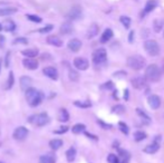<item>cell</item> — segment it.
Here are the masks:
<instances>
[{"label":"cell","mask_w":164,"mask_h":163,"mask_svg":"<svg viewBox=\"0 0 164 163\" xmlns=\"http://www.w3.org/2000/svg\"><path fill=\"white\" fill-rule=\"evenodd\" d=\"M26 100L31 107H36L38 106L43 98H44V95L43 93L38 91L37 88H34V87H29L28 89H26Z\"/></svg>","instance_id":"1"},{"label":"cell","mask_w":164,"mask_h":163,"mask_svg":"<svg viewBox=\"0 0 164 163\" xmlns=\"http://www.w3.org/2000/svg\"><path fill=\"white\" fill-rule=\"evenodd\" d=\"M161 76H162L161 69H160V67L157 65L151 64V65L146 67V69H145V78H146V81L157 82L161 79Z\"/></svg>","instance_id":"2"},{"label":"cell","mask_w":164,"mask_h":163,"mask_svg":"<svg viewBox=\"0 0 164 163\" xmlns=\"http://www.w3.org/2000/svg\"><path fill=\"white\" fill-rule=\"evenodd\" d=\"M145 65H146V61H145L144 57L141 55H133L127 58V66L134 71H139V69L144 68Z\"/></svg>","instance_id":"3"},{"label":"cell","mask_w":164,"mask_h":163,"mask_svg":"<svg viewBox=\"0 0 164 163\" xmlns=\"http://www.w3.org/2000/svg\"><path fill=\"white\" fill-rule=\"evenodd\" d=\"M29 122L31 124H34L35 126L41 128V126H45L46 124L49 123V116L46 113L36 114V115H33V116L29 117Z\"/></svg>","instance_id":"4"},{"label":"cell","mask_w":164,"mask_h":163,"mask_svg":"<svg viewBox=\"0 0 164 163\" xmlns=\"http://www.w3.org/2000/svg\"><path fill=\"white\" fill-rule=\"evenodd\" d=\"M92 57H93L94 65L98 66V65H102V64H104L106 61V59H107V51H106L105 48H97L96 50H94Z\"/></svg>","instance_id":"5"},{"label":"cell","mask_w":164,"mask_h":163,"mask_svg":"<svg viewBox=\"0 0 164 163\" xmlns=\"http://www.w3.org/2000/svg\"><path fill=\"white\" fill-rule=\"evenodd\" d=\"M144 49L145 51L149 54L150 56L154 57L157 56L160 54V46L159 44L155 40H152V39H149L144 43Z\"/></svg>","instance_id":"6"},{"label":"cell","mask_w":164,"mask_h":163,"mask_svg":"<svg viewBox=\"0 0 164 163\" xmlns=\"http://www.w3.org/2000/svg\"><path fill=\"white\" fill-rule=\"evenodd\" d=\"M28 130L25 128V126H19V128H17L14 131V134H12V136L15 140L17 141H24L27 136H28Z\"/></svg>","instance_id":"7"},{"label":"cell","mask_w":164,"mask_h":163,"mask_svg":"<svg viewBox=\"0 0 164 163\" xmlns=\"http://www.w3.org/2000/svg\"><path fill=\"white\" fill-rule=\"evenodd\" d=\"M74 66L79 71H86L90 67V61L83 57H77L74 59Z\"/></svg>","instance_id":"8"},{"label":"cell","mask_w":164,"mask_h":163,"mask_svg":"<svg viewBox=\"0 0 164 163\" xmlns=\"http://www.w3.org/2000/svg\"><path fill=\"white\" fill-rule=\"evenodd\" d=\"M131 83H132V86L134 88L142 89V88H144L146 86V78L144 76H136L131 81Z\"/></svg>","instance_id":"9"},{"label":"cell","mask_w":164,"mask_h":163,"mask_svg":"<svg viewBox=\"0 0 164 163\" xmlns=\"http://www.w3.org/2000/svg\"><path fill=\"white\" fill-rule=\"evenodd\" d=\"M82 15H83V12H82L80 7H74V8L70 9L66 17H67L68 20H77L82 17Z\"/></svg>","instance_id":"10"},{"label":"cell","mask_w":164,"mask_h":163,"mask_svg":"<svg viewBox=\"0 0 164 163\" xmlns=\"http://www.w3.org/2000/svg\"><path fill=\"white\" fill-rule=\"evenodd\" d=\"M43 73H44L48 78L53 79V81H57V79H58V71H57L55 67H51V66L45 67V68L43 69Z\"/></svg>","instance_id":"11"},{"label":"cell","mask_w":164,"mask_h":163,"mask_svg":"<svg viewBox=\"0 0 164 163\" xmlns=\"http://www.w3.org/2000/svg\"><path fill=\"white\" fill-rule=\"evenodd\" d=\"M22 64H24L25 68L30 69V71H35L38 68V61H36L35 58H25L22 61Z\"/></svg>","instance_id":"12"},{"label":"cell","mask_w":164,"mask_h":163,"mask_svg":"<svg viewBox=\"0 0 164 163\" xmlns=\"http://www.w3.org/2000/svg\"><path fill=\"white\" fill-rule=\"evenodd\" d=\"M68 49L70 51H73V53H77V51L79 50L80 48H82V41L79 39H77V38H74V39H70L68 41Z\"/></svg>","instance_id":"13"},{"label":"cell","mask_w":164,"mask_h":163,"mask_svg":"<svg viewBox=\"0 0 164 163\" xmlns=\"http://www.w3.org/2000/svg\"><path fill=\"white\" fill-rule=\"evenodd\" d=\"M147 102H149V105L153 110H157L161 106V98L157 95H151V96H149Z\"/></svg>","instance_id":"14"},{"label":"cell","mask_w":164,"mask_h":163,"mask_svg":"<svg viewBox=\"0 0 164 163\" xmlns=\"http://www.w3.org/2000/svg\"><path fill=\"white\" fill-rule=\"evenodd\" d=\"M156 6H157V2L155 1V0H149L147 2H146V5L144 7V10H143V14L141 15V17L143 18L146 14H149L151 11H153L156 8Z\"/></svg>","instance_id":"15"},{"label":"cell","mask_w":164,"mask_h":163,"mask_svg":"<svg viewBox=\"0 0 164 163\" xmlns=\"http://www.w3.org/2000/svg\"><path fill=\"white\" fill-rule=\"evenodd\" d=\"M73 30H74V27L70 21H66L60 27V34H63V35H68L70 32H73Z\"/></svg>","instance_id":"16"},{"label":"cell","mask_w":164,"mask_h":163,"mask_svg":"<svg viewBox=\"0 0 164 163\" xmlns=\"http://www.w3.org/2000/svg\"><path fill=\"white\" fill-rule=\"evenodd\" d=\"M39 163H56V157L53 153H47L39 158Z\"/></svg>","instance_id":"17"},{"label":"cell","mask_w":164,"mask_h":163,"mask_svg":"<svg viewBox=\"0 0 164 163\" xmlns=\"http://www.w3.org/2000/svg\"><path fill=\"white\" fill-rule=\"evenodd\" d=\"M47 43L51 45V46H55V47H61L63 46V41L60 39L59 37H57V36H49L48 38H47Z\"/></svg>","instance_id":"18"},{"label":"cell","mask_w":164,"mask_h":163,"mask_svg":"<svg viewBox=\"0 0 164 163\" xmlns=\"http://www.w3.org/2000/svg\"><path fill=\"white\" fill-rule=\"evenodd\" d=\"M98 31H100V27L96 25V24L90 25V27L88 28V30H87V38H88V39L94 38L95 36L98 34Z\"/></svg>","instance_id":"19"},{"label":"cell","mask_w":164,"mask_h":163,"mask_svg":"<svg viewBox=\"0 0 164 163\" xmlns=\"http://www.w3.org/2000/svg\"><path fill=\"white\" fill-rule=\"evenodd\" d=\"M2 29L6 31H14L16 29V24L12 20H10V19H7V20L4 21V24H2Z\"/></svg>","instance_id":"20"},{"label":"cell","mask_w":164,"mask_h":163,"mask_svg":"<svg viewBox=\"0 0 164 163\" xmlns=\"http://www.w3.org/2000/svg\"><path fill=\"white\" fill-rule=\"evenodd\" d=\"M38 49H36V48H28V49H25V50L21 51V54L26 56L27 58H35L37 55H38Z\"/></svg>","instance_id":"21"},{"label":"cell","mask_w":164,"mask_h":163,"mask_svg":"<svg viewBox=\"0 0 164 163\" xmlns=\"http://www.w3.org/2000/svg\"><path fill=\"white\" fill-rule=\"evenodd\" d=\"M31 78L28 76H22L20 78V86H21V89L22 91H26L30 87V84H31Z\"/></svg>","instance_id":"22"},{"label":"cell","mask_w":164,"mask_h":163,"mask_svg":"<svg viewBox=\"0 0 164 163\" xmlns=\"http://www.w3.org/2000/svg\"><path fill=\"white\" fill-rule=\"evenodd\" d=\"M160 149V144L159 143H152V144H150L147 146H145L144 148V152L145 153H149V154H153V153L157 152Z\"/></svg>","instance_id":"23"},{"label":"cell","mask_w":164,"mask_h":163,"mask_svg":"<svg viewBox=\"0 0 164 163\" xmlns=\"http://www.w3.org/2000/svg\"><path fill=\"white\" fill-rule=\"evenodd\" d=\"M112 37H113V30L109 29V28H107V29H105L104 32H103V35H102V37H100V43H102V44H105V43H107Z\"/></svg>","instance_id":"24"},{"label":"cell","mask_w":164,"mask_h":163,"mask_svg":"<svg viewBox=\"0 0 164 163\" xmlns=\"http://www.w3.org/2000/svg\"><path fill=\"white\" fill-rule=\"evenodd\" d=\"M58 121L63 123L69 121V114H68L66 108H61L59 111V113H58Z\"/></svg>","instance_id":"25"},{"label":"cell","mask_w":164,"mask_h":163,"mask_svg":"<svg viewBox=\"0 0 164 163\" xmlns=\"http://www.w3.org/2000/svg\"><path fill=\"white\" fill-rule=\"evenodd\" d=\"M17 12V8L14 7H4V8H0V16H9L12 14Z\"/></svg>","instance_id":"26"},{"label":"cell","mask_w":164,"mask_h":163,"mask_svg":"<svg viewBox=\"0 0 164 163\" xmlns=\"http://www.w3.org/2000/svg\"><path fill=\"white\" fill-rule=\"evenodd\" d=\"M49 146L51 148V150L56 151V150H58V149L63 146V141L59 140V138H54V140H51L49 142Z\"/></svg>","instance_id":"27"},{"label":"cell","mask_w":164,"mask_h":163,"mask_svg":"<svg viewBox=\"0 0 164 163\" xmlns=\"http://www.w3.org/2000/svg\"><path fill=\"white\" fill-rule=\"evenodd\" d=\"M163 26H164L163 19H155L153 21V29H154L155 32H160L163 29Z\"/></svg>","instance_id":"28"},{"label":"cell","mask_w":164,"mask_h":163,"mask_svg":"<svg viewBox=\"0 0 164 163\" xmlns=\"http://www.w3.org/2000/svg\"><path fill=\"white\" fill-rule=\"evenodd\" d=\"M66 159L68 162H73L75 159H76V150L75 148H70L67 150L66 152Z\"/></svg>","instance_id":"29"},{"label":"cell","mask_w":164,"mask_h":163,"mask_svg":"<svg viewBox=\"0 0 164 163\" xmlns=\"http://www.w3.org/2000/svg\"><path fill=\"white\" fill-rule=\"evenodd\" d=\"M85 130H86V126H85L84 124H82V123L75 124L73 128H72V131H73L74 134H80V133L85 132Z\"/></svg>","instance_id":"30"},{"label":"cell","mask_w":164,"mask_h":163,"mask_svg":"<svg viewBox=\"0 0 164 163\" xmlns=\"http://www.w3.org/2000/svg\"><path fill=\"white\" fill-rule=\"evenodd\" d=\"M74 105L79 108H90L92 107V103L90 101H75Z\"/></svg>","instance_id":"31"},{"label":"cell","mask_w":164,"mask_h":163,"mask_svg":"<svg viewBox=\"0 0 164 163\" xmlns=\"http://www.w3.org/2000/svg\"><path fill=\"white\" fill-rule=\"evenodd\" d=\"M119 21L122 22V25L124 26L126 29H129V26H131V22H132L131 18L127 17V16H121V17H119Z\"/></svg>","instance_id":"32"},{"label":"cell","mask_w":164,"mask_h":163,"mask_svg":"<svg viewBox=\"0 0 164 163\" xmlns=\"http://www.w3.org/2000/svg\"><path fill=\"white\" fill-rule=\"evenodd\" d=\"M14 83H15V76H14V73L10 71L9 73V76H8V81H7V85H6V89H10L11 87L14 86Z\"/></svg>","instance_id":"33"},{"label":"cell","mask_w":164,"mask_h":163,"mask_svg":"<svg viewBox=\"0 0 164 163\" xmlns=\"http://www.w3.org/2000/svg\"><path fill=\"white\" fill-rule=\"evenodd\" d=\"M146 138V134H145L143 131H136L134 133V140L136 142H139V141H143Z\"/></svg>","instance_id":"34"},{"label":"cell","mask_w":164,"mask_h":163,"mask_svg":"<svg viewBox=\"0 0 164 163\" xmlns=\"http://www.w3.org/2000/svg\"><path fill=\"white\" fill-rule=\"evenodd\" d=\"M125 112V106L124 105H115L113 108H112V113L114 114H123Z\"/></svg>","instance_id":"35"},{"label":"cell","mask_w":164,"mask_h":163,"mask_svg":"<svg viewBox=\"0 0 164 163\" xmlns=\"http://www.w3.org/2000/svg\"><path fill=\"white\" fill-rule=\"evenodd\" d=\"M27 17V19L30 21H33V22H36V24H39L43 21V19L40 18L39 16H36V15H26Z\"/></svg>","instance_id":"36"},{"label":"cell","mask_w":164,"mask_h":163,"mask_svg":"<svg viewBox=\"0 0 164 163\" xmlns=\"http://www.w3.org/2000/svg\"><path fill=\"white\" fill-rule=\"evenodd\" d=\"M118 126H119V130H121V132L122 133H124L125 135H127L129 132V126L125 124L124 122H119L118 123Z\"/></svg>","instance_id":"37"},{"label":"cell","mask_w":164,"mask_h":163,"mask_svg":"<svg viewBox=\"0 0 164 163\" xmlns=\"http://www.w3.org/2000/svg\"><path fill=\"white\" fill-rule=\"evenodd\" d=\"M53 29H54V26L53 25H47V26H45V27H43V28L38 29V32H40V34H47V32L51 31Z\"/></svg>","instance_id":"38"},{"label":"cell","mask_w":164,"mask_h":163,"mask_svg":"<svg viewBox=\"0 0 164 163\" xmlns=\"http://www.w3.org/2000/svg\"><path fill=\"white\" fill-rule=\"evenodd\" d=\"M14 44L17 45V44H22V45H27L28 44V39L25 38V37H19V38H16L14 40Z\"/></svg>","instance_id":"39"},{"label":"cell","mask_w":164,"mask_h":163,"mask_svg":"<svg viewBox=\"0 0 164 163\" xmlns=\"http://www.w3.org/2000/svg\"><path fill=\"white\" fill-rule=\"evenodd\" d=\"M78 73L76 71H73V69H70L69 71V79L73 82H76L77 79H78Z\"/></svg>","instance_id":"40"},{"label":"cell","mask_w":164,"mask_h":163,"mask_svg":"<svg viewBox=\"0 0 164 163\" xmlns=\"http://www.w3.org/2000/svg\"><path fill=\"white\" fill-rule=\"evenodd\" d=\"M136 113L139 114V116L143 117L144 120H146L147 122H150V116L147 115V114H146V113L144 112V111H143V110H141V108H136Z\"/></svg>","instance_id":"41"},{"label":"cell","mask_w":164,"mask_h":163,"mask_svg":"<svg viewBox=\"0 0 164 163\" xmlns=\"http://www.w3.org/2000/svg\"><path fill=\"white\" fill-rule=\"evenodd\" d=\"M107 161H108V163H117L118 162V159H117V157L115 154H108Z\"/></svg>","instance_id":"42"},{"label":"cell","mask_w":164,"mask_h":163,"mask_svg":"<svg viewBox=\"0 0 164 163\" xmlns=\"http://www.w3.org/2000/svg\"><path fill=\"white\" fill-rule=\"evenodd\" d=\"M100 88H102V89H113V88H114V85H113L112 82H107V83L103 84V85L100 86Z\"/></svg>","instance_id":"43"},{"label":"cell","mask_w":164,"mask_h":163,"mask_svg":"<svg viewBox=\"0 0 164 163\" xmlns=\"http://www.w3.org/2000/svg\"><path fill=\"white\" fill-rule=\"evenodd\" d=\"M126 75H127V73L125 71H119L115 73L114 77H116V78H124V77H126Z\"/></svg>","instance_id":"44"},{"label":"cell","mask_w":164,"mask_h":163,"mask_svg":"<svg viewBox=\"0 0 164 163\" xmlns=\"http://www.w3.org/2000/svg\"><path fill=\"white\" fill-rule=\"evenodd\" d=\"M68 131V128L67 126H61V128H59V130H56V131H54L55 134H64V133H66Z\"/></svg>","instance_id":"45"},{"label":"cell","mask_w":164,"mask_h":163,"mask_svg":"<svg viewBox=\"0 0 164 163\" xmlns=\"http://www.w3.org/2000/svg\"><path fill=\"white\" fill-rule=\"evenodd\" d=\"M97 123H98V124H100V126H103V128H106V130H109V128H112V126H111V125H109V124H106V123L102 122V121H100V120H98V121H97Z\"/></svg>","instance_id":"46"},{"label":"cell","mask_w":164,"mask_h":163,"mask_svg":"<svg viewBox=\"0 0 164 163\" xmlns=\"http://www.w3.org/2000/svg\"><path fill=\"white\" fill-rule=\"evenodd\" d=\"M5 43H6L5 36L0 35V48H4L5 47Z\"/></svg>","instance_id":"47"},{"label":"cell","mask_w":164,"mask_h":163,"mask_svg":"<svg viewBox=\"0 0 164 163\" xmlns=\"http://www.w3.org/2000/svg\"><path fill=\"white\" fill-rule=\"evenodd\" d=\"M85 135H86L87 138H92V140H95V141H97V140H98L96 135H93V134H90V133H88V132H85Z\"/></svg>","instance_id":"48"},{"label":"cell","mask_w":164,"mask_h":163,"mask_svg":"<svg viewBox=\"0 0 164 163\" xmlns=\"http://www.w3.org/2000/svg\"><path fill=\"white\" fill-rule=\"evenodd\" d=\"M133 40H134V31L132 30L129 35V43H133Z\"/></svg>","instance_id":"49"},{"label":"cell","mask_w":164,"mask_h":163,"mask_svg":"<svg viewBox=\"0 0 164 163\" xmlns=\"http://www.w3.org/2000/svg\"><path fill=\"white\" fill-rule=\"evenodd\" d=\"M9 57H10V53H7V55H6V67L9 66Z\"/></svg>","instance_id":"50"},{"label":"cell","mask_w":164,"mask_h":163,"mask_svg":"<svg viewBox=\"0 0 164 163\" xmlns=\"http://www.w3.org/2000/svg\"><path fill=\"white\" fill-rule=\"evenodd\" d=\"M127 97H129V91L125 89V100H127Z\"/></svg>","instance_id":"51"},{"label":"cell","mask_w":164,"mask_h":163,"mask_svg":"<svg viewBox=\"0 0 164 163\" xmlns=\"http://www.w3.org/2000/svg\"><path fill=\"white\" fill-rule=\"evenodd\" d=\"M2 30V26H1V24H0V31Z\"/></svg>","instance_id":"52"},{"label":"cell","mask_w":164,"mask_h":163,"mask_svg":"<svg viewBox=\"0 0 164 163\" xmlns=\"http://www.w3.org/2000/svg\"><path fill=\"white\" fill-rule=\"evenodd\" d=\"M163 37H164V31H163Z\"/></svg>","instance_id":"53"},{"label":"cell","mask_w":164,"mask_h":163,"mask_svg":"<svg viewBox=\"0 0 164 163\" xmlns=\"http://www.w3.org/2000/svg\"><path fill=\"white\" fill-rule=\"evenodd\" d=\"M117 163H121V162H119V161H118V162H117Z\"/></svg>","instance_id":"54"},{"label":"cell","mask_w":164,"mask_h":163,"mask_svg":"<svg viewBox=\"0 0 164 163\" xmlns=\"http://www.w3.org/2000/svg\"><path fill=\"white\" fill-rule=\"evenodd\" d=\"M0 69H1V66H0Z\"/></svg>","instance_id":"55"},{"label":"cell","mask_w":164,"mask_h":163,"mask_svg":"<svg viewBox=\"0 0 164 163\" xmlns=\"http://www.w3.org/2000/svg\"><path fill=\"white\" fill-rule=\"evenodd\" d=\"M0 163H4V162H0Z\"/></svg>","instance_id":"56"}]
</instances>
